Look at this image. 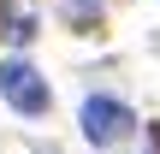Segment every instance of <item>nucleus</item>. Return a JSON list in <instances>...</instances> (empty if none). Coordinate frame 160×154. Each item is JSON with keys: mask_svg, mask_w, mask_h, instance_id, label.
I'll return each mask as SVG.
<instances>
[{"mask_svg": "<svg viewBox=\"0 0 160 154\" xmlns=\"http://www.w3.org/2000/svg\"><path fill=\"white\" fill-rule=\"evenodd\" d=\"M0 95H6V107H12V113H30V119H42V113L53 107L48 77H42L30 59H6V65H0Z\"/></svg>", "mask_w": 160, "mask_h": 154, "instance_id": "1", "label": "nucleus"}, {"mask_svg": "<svg viewBox=\"0 0 160 154\" xmlns=\"http://www.w3.org/2000/svg\"><path fill=\"white\" fill-rule=\"evenodd\" d=\"M77 125H83V137H89L95 148H113V142H125V137H131L137 113H131L125 101H113V95H89V101H83V113H77Z\"/></svg>", "mask_w": 160, "mask_h": 154, "instance_id": "2", "label": "nucleus"}, {"mask_svg": "<svg viewBox=\"0 0 160 154\" xmlns=\"http://www.w3.org/2000/svg\"><path fill=\"white\" fill-rule=\"evenodd\" d=\"M0 30H6V36H12V42L24 47V42L36 36V18H18V12H6V18H0Z\"/></svg>", "mask_w": 160, "mask_h": 154, "instance_id": "3", "label": "nucleus"}, {"mask_svg": "<svg viewBox=\"0 0 160 154\" xmlns=\"http://www.w3.org/2000/svg\"><path fill=\"white\" fill-rule=\"evenodd\" d=\"M148 154H160V119H148Z\"/></svg>", "mask_w": 160, "mask_h": 154, "instance_id": "4", "label": "nucleus"}]
</instances>
